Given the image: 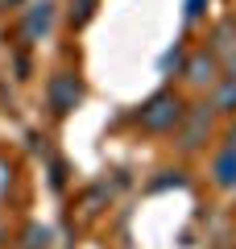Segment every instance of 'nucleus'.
I'll use <instances>...</instances> for the list:
<instances>
[{
	"mask_svg": "<svg viewBox=\"0 0 236 249\" xmlns=\"http://www.w3.org/2000/svg\"><path fill=\"white\" fill-rule=\"evenodd\" d=\"M50 96H54V108H58V112H67V108L79 100V88H75V79H67V75H62V79H54Z\"/></svg>",
	"mask_w": 236,
	"mask_h": 249,
	"instance_id": "f03ea898",
	"label": "nucleus"
},
{
	"mask_svg": "<svg viewBox=\"0 0 236 249\" xmlns=\"http://www.w3.org/2000/svg\"><path fill=\"white\" fill-rule=\"evenodd\" d=\"M191 79H211V62L207 58H195L191 62Z\"/></svg>",
	"mask_w": 236,
	"mask_h": 249,
	"instance_id": "7ed1b4c3",
	"label": "nucleus"
},
{
	"mask_svg": "<svg viewBox=\"0 0 236 249\" xmlns=\"http://www.w3.org/2000/svg\"><path fill=\"white\" fill-rule=\"evenodd\" d=\"M219 178H224V183H232V178H236V154H228V158L219 162Z\"/></svg>",
	"mask_w": 236,
	"mask_h": 249,
	"instance_id": "20e7f679",
	"label": "nucleus"
},
{
	"mask_svg": "<svg viewBox=\"0 0 236 249\" xmlns=\"http://www.w3.org/2000/svg\"><path fill=\"white\" fill-rule=\"evenodd\" d=\"M174 121H178V100H170V96L153 100V108L145 112V124H149V129H166V124H174Z\"/></svg>",
	"mask_w": 236,
	"mask_h": 249,
	"instance_id": "f257e3e1",
	"label": "nucleus"
}]
</instances>
